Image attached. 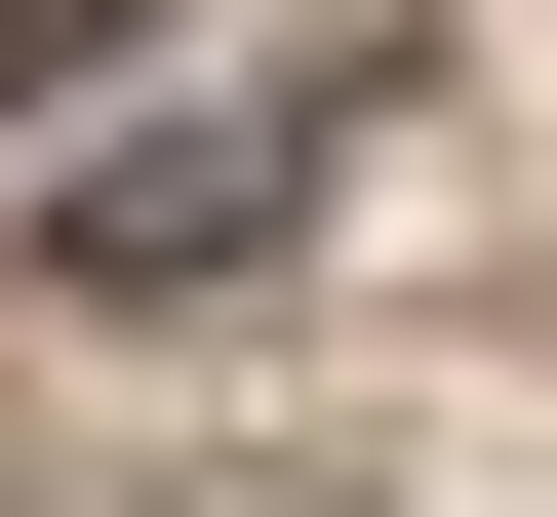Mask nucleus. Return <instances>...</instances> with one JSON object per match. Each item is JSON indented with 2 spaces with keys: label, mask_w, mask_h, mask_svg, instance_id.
<instances>
[{
  "label": "nucleus",
  "mask_w": 557,
  "mask_h": 517,
  "mask_svg": "<svg viewBox=\"0 0 557 517\" xmlns=\"http://www.w3.org/2000/svg\"><path fill=\"white\" fill-rule=\"evenodd\" d=\"M319 120H359V40H319V81H199V120H81V160H40V279H81V319L239 279L278 199H319Z\"/></svg>",
  "instance_id": "obj_1"
}]
</instances>
